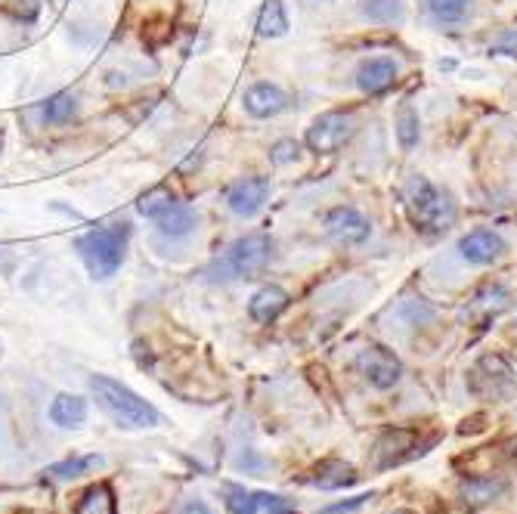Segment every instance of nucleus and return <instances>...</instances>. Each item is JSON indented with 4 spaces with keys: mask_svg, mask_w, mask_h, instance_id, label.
<instances>
[{
    "mask_svg": "<svg viewBox=\"0 0 517 514\" xmlns=\"http://www.w3.org/2000/svg\"><path fill=\"white\" fill-rule=\"evenodd\" d=\"M298 155H301V143L298 140H276L273 146H270V162L273 165H292V162H298Z\"/></svg>",
    "mask_w": 517,
    "mask_h": 514,
    "instance_id": "29",
    "label": "nucleus"
},
{
    "mask_svg": "<svg viewBox=\"0 0 517 514\" xmlns=\"http://www.w3.org/2000/svg\"><path fill=\"white\" fill-rule=\"evenodd\" d=\"M270 199V180L267 177H242L226 189V208L236 217H257Z\"/></svg>",
    "mask_w": 517,
    "mask_h": 514,
    "instance_id": "10",
    "label": "nucleus"
},
{
    "mask_svg": "<svg viewBox=\"0 0 517 514\" xmlns=\"http://www.w3.org/2000/svg\"><path fill=\"white\" fill-rule=\"evenodd\" d=\"M196 223H199L196 211H192L189 205L174 202L165 214H161V217L155 220V227H158L161 236H168V239H183V236H189L192 230H196Z\"/></svg>",
    "mask_w": 517,
    "mask_h": 514,
    "instance_id": "19",
    "label": "nucleus"
},
{
    "mask_svg": "<svg viewBox=\"0 0 517 514\" xmlns=\"http://www.w3.org/2000/svg\"><path fill=\"white\" fill-rule=\"evenodd\" d=\"M273 261V239L267 233H248L236 239L217 261V279H248Z\"/></svg>",
    "mask_w": 517,
    "mask_h": 514,
    "instance_id": "4",
    "label": "nucleus"
},
{
    "mask_svg": "<svg viewBox=\"0 0 517 514\" xmlns=\"http://www.w3.org/2000/svg\"><path fill=\"white\" fill-rule=\"evenodd\" d=\"M403 199L409 208V217L415 223V230H422L428 236L446 233L456 223V199L449 192L437 189L425 174H409L403 186Z\"/></svg>",
    "mask_w": 517,
    "mask_h": 514,
    "instance_id": "2",
    "label": "nucleus"
},
{
    "mask_svg": "<svg viewBox=\"0 0 517 514\" xmlns=\"http://www.w3.org/2000/svg\"><path fill=\"white\" fill-rule=\"evenodd\" d=\"M360 13L369 22H381V25H394V22H403L406 19L403 0H363Z\"/></svg>",
    "mask_w": 517,
    "mask_h": 514,
    "instance_id": "24",
    "label": "nucleus"
},
{
    "mask_svg": "<svg viewBox=\"0 0 517 514\" xmlns=\"http://www.w3.org/2000/svg\"><path fill=\"white\" fill-rule=\"evenodd\" d=\"M412 449H415V431H406V428L384 431L372 446V468H378V471L394 468L403 459L415 456Z\"/></svg>",
    "mask_w": 517,
    "mask_h": 514,
    "instance_id": "13",
    "label": "nucleus"
},
{
    "mask_svg": "<svg viewBox=\"0 0 517 514\" xmlns=\"http://www.w3.org/2000/svg\"><path fill=\"white\" fill-rule=\"evenodd\" d=\"M41 115L47 124H69L78 115V96L72 90H59V93L47 96L41 106Z\"/></svg>",
    "mask_w": 517,
    "mask_h": 514,
    "instance_id": "21",
    "label": "nucleus"
},
{
    "mask_svg": "<svg viewBox=\"0 0 517 514\" xmlns=\"http://www.w3.org/2000/svg\"><path fill=\"white\" fill-rule=\"evenodd\" d=\"M288 292L282 285H264V288H257V292L251 295L248 301V316L254 319V323H261V326H270L276 323V319L285 313L288 307Z\"/></svg>",
    "mask_w": 517,
    "mask_h": 514,
    "instance_id": "14",
    "label": "nucleus"
},
{
    "mask_svg": "<svg viewBox=\"0 0 517 514\" xmlns=\"http://www.w3.org/2000/svg\"><path fill=\"white\" fill-rule=\"evenodd\" d=\"M174 202H177V199H174V192H171L168 186H155V189L143 192V196L137 199V214H143V217H149V220H158Z\"/></svg>",
    "mask_w": 517,
    "mask_h": 514,
    "instance_id": "26",
    "label": "nucleus"
},
{
    "mask_svg": "<svg viewBox=\"0 0 517 514\" xmlns=\"http://www.w3.org/2000/svg\"><path fill=\"white\" fill-rule=\"evenodd\" d=\"M505 493H508V484L502 477H468V480H462V487H459V499L471 511L493 505Z\"/></svg>",
    "mask_w": 517,
    "mask_h": 514,
    "instance_id": "15",
    "label": "nucleus"
},
{
    "mask_svg": "<svg viewBox=\"0 0 517 514\" xmlns=\"http://www.w3.org/2000/svg\"><path fill=\"white\" fill-rule=\"evenodd\" d=\"M372 499V493H363V496H353V499H347V502H335V505H326L319 514H353L357 508H363L366 502Z\"/></svg>",
    "mask_w": 517,
    "mask_h": 514,
    "instance_id": "31",
    "label": "nucleus"
},
{
    "mask_svg": "<svg viewBox=\"0 0 517 514\" xmlns=\"http://www.w3.org/2000/svg\"><path fill=\"white\" fill-rule=\"evenodd\" d=\"M78 514H115V496L106 484H96L81 496Z\"/></svg>",
    "mask_w": 517,
    "mask_h": 514,
    "instance_id": "27",
    "label": "nucleus"
},
{
    "mask_svg": "<svg viewBox=\"0 0 517 514\" xmlns=\"http://www.w3.org/2000/svg\"><path fill=\"white\" fill-rule=\"evenodd\" d=\"M353 134V118L344 112H322L310 121L307 134H304V146L316 155H332L338 152Z\"/></svg>",
    "mask_w": 517,
    "mask_h": 514,
    "instance_id": "7",
    "label": "nucleus"
},
{
    "mask_svg": "<svg viewBox=\"0 0 517 514\" xmlns=\"http://www.w3.org/2000/svg\"><path fill=\"white\" fill-rule=\"evenodd\" d=\"M50 422L56 428H81L87 422V400L78 394H56L50 403Z\"/></svg>",
    "mask_w": 517,
    "mask_h": 514,
    "instance_id": "16",
    "label": "nucleus"
},
{
    "mask_svg": "<svg viewBox=\"0 0 517 514\" xmlns=\"http://www.w3.org/2000/svg\"><path fill=\"white\" fill-rule=\"evenodd\" d=\"M508 301H511L508 288H502L499 282H490V285H483L480 292L471 298L468 316H480V323H487V319L499 316V313L508 307Z\"/></svg>",
    "mask_w": 517,
    "mask_h": 514,
    "instance_id": "17",
    "label": "nucleus"
},
{
    "mask_svg": "<svg viewBox=\"0 0 517 514\" xmlns=\"http://www.w3.org/2000/svg\"><path fill=\"white\" fill-rule=\"evenodd\" d=\"M422 140V121H418V112L406 103L397 115V143L403 152H412Z\"/></svg>",
    "mask_w": 517,
    "mask_h": 514,
    "instance_id": "25",
    "label": "nucleus"
},
{
    "mask_svg": "<svg viewBox=\"0 0 517 514\" xmlns=\"http://www.w3.org/2000/svg\"><path fill=\"white\" fill-rule=\"evenodd\" d=\"M397 78H400V66H397V59H391V56H369L357 66V75H353L357 87L363 93H369V96L391 90L397 84Z\"/></svg>",
    "mask_w": 517,
    "mask_h": 514,
    "instance_id": "12",
    "label": "nucleus"
},
{
    "mask_svg": "<svg viewBox=\"0 0 517 514\" xmlns=\"http://www.w3.org/2000/svg\"><path fill=\"white\" fill-rule=\"evenodd\" d=\"M257 505H261V511H267V514H295L298 511V505L292 499L276 496V493H257Z\"/></svg>",
    "mask_w": 517,
    "mask_h": 514,
    "instance_id": "30",
    "label": "nucleus"
},
{
    "mask_svg": "<svg viewBox=\"0 0 517 514\" xmlns=\"http://www.w3.org/2000/svg\"><path fill=\"white\" fill-rule=\"evenodd\" d=\"M90 391H93L96 403H100V409L121 428L143 431V428H158L161 425L158 409L149 400H143L137 391L127 388V384L112 378V375H93Z\"/></svg>",
    "mask_w": 517,
    "mask_h": 514,
    "instance_id": "1",
    "label": "nucleus"
},
{
    "mask_svg": "<svg viewBox=\"0 0 517 514\" xmlns=\"http://www.w3.org/2000/svg\"><path fill=\"white\" fill-rule=\"evenodd\" d=\"M357 372L366 378L369 388L375 391H391L403 378V363L400 357L384 344H369L357 353Z\"/></svg>",
    "mask_w": 517,
    "mask_h": 514,
    "instance_id": "6",
    "label": "nucleus"
},
{
    "mask_svg": "<svg viewBox=\"0 0 517 514\" xmlns=\"http://www.w3.org/2000/svg\"><path fill=\"white\" fill-rule=\"evenodd\" d=\"M514 384H517L514 381V369L508 366L505 357H499V353H487V357H480L474 363V369L468 372V388L480 400L499 403V400L511 397Z\"/></svg>",
    "mask_w": 517,
    "mask_h": 514,
    "instance_id": "5",
    "label": "nucleus"
},
{
    "mask_svg": "<svg viewBox=\"0 0 517 514\" xmlns=\"http://www.w3.org/2000/svg\"><path fill=\"white\" fill-rule=\"evenodd\" d=\"M428 16L440 25H459L468 19L471 0H425Z\"/></svg>",
    "mask_w": 517,
    "mask_h": 514,
    "instance_id": "22",
    "label": "nucleus"
},
{
    "mask_svg": "<svg viewBox=\"0 0 517 514\" xmlns=\"http://www.w3.org/2000/svg\"><path fill=\"white\" fill-rule=\"evenodd\" d=\"M493 53H499V56H511V59H517V28H511V31H505V35L493 44Z\"/></svg>",
    "mask_w": 517,
    "mask_h": 514,
    "instance_id": "32",
    "label": "nucleus"
},
{
    "mask_svg": "<svg viewBox=\"0 0 517 514\" xmlns=\"http://www.w3.org/2000/svg\"><path fill=\"white\" fill-rule=\"evenodd\" d=\"M310 484H316L319 490H344L350 484H357V471L353 465L341 462V459H329V462H319Z\"/></svg>",
    "mask_w": 517,
    "mask_h": 514,
    "instance_id": "18",
    "label": "nucleus"
},
{
    "mask_svg": "<svg viewBox=\"0 0 517 514\" xmlns=\"http://www.w3.org/2000/svg\"><path fill=\"white\" fill-rule=\"evenodd\" d=\"M242 106L251 118L257 121H267V118H276L279 112L288 109V93L273 84V81H257L245 90L242 96Z\"/></svg>",
    "mask_w": 517,
    "mask_h": 514,
    "instance_id": "11",
    "label": "nucleus"
},
{
    "mask_svg": "<svg viewBox=\"0 0 517 514\" xmlns=\"http://www.w3.org/2000/svg\"><path fill=\"white\" fill-rule=\"evenodd\" d=\"M127 236H131L127 223H112V227H100V230H90V233L78 236L75 248H78L81 261L93 279H112L121 270L124 251H127Z\"/></svg>",
    "mask_w": 517,
    "mask_h": 514,
    "instance_id": "3",
    "label": "nucleus"
},
{
    "mask_svg": "<svg viewBox=\"0 0 517 514\" xmlns=\"http://www.w3.org/2000/svg\"><path fill=\"white\" fill-rule=\"evenodd\" d=\"M100 465H103V456H96V453L93 456H72V459H62V462L50 465L44 474L53 477V480H75V477L100 468Z\"/></svg>",
    "mask_w": 517,
    "mask_h": 514,
    "instance_id": "23",
    "label": "nucleus"
},
{
    "mask_svg": "<svg viewBox=\"0 0 517 514\" xmlns=\"http://www.w3.org/2000/svg\"><path fill=\"white\" fill-rule=\"evenodd\" d=\"M391 514H415L412 508H397V511H391Z\"/></svg>",
    "mask_w": 517,
    "mask_h": 514,
    "instance_id": "34",
    "label": "nucleus"
},
{
    "mask_svg": "<svg viewBox=\"0 0 517 514\" xmlns=\"http://www.w3.org/2000/svg\"><path fill=\"white\" fill-rule=\"evenodd\" d=\"M322 223H326V233L341 245H363L372 236L369 217L353 205H335L332 211H326V220Z\"/></svg>",
    "mask_w": 517,
    "mask_h": 514,
    "instance_id": "9",
    "label": "nucleus"
},
{
    "mask_svg": "<svg viewBox=\"0 0 517 514\" xmlns=\"http://www.w3.org/2000/svg\"><path fill=\"white\" fill-rule=\"evenodd\" d=\"M223 496H226V508H230L233 514H257L261 511V505H257V493H251L239 484H226Z\"/></svg>",
    "mask_w": 517,
    "mask_h": 514,
    "instance_id": "28",
    "label": "nucleus"
},
{
    "mask_svg": "<svg viewBox=\"0 0 517 514\" xmlns=\"http://www.w3.org/2000/svg\"><path fill=\"white\" fill-rule=\"evenodd\" d=\"M177 514H214V511H211L208 502H202V499H189Z\"/></svg>",
    "mask_w": 517,
    "mask_h": 514,
    "instance_id": "33",
    "label": "nucleus"
},
{
    "mask_svg": "<svg viewBox=\"0 0 517 514\" xmlns=\"http://www.w3.org/2000/svg\"><path fill=\"white\" fill-rule=\"evenodd\" d=\"M288 28H292V22H288L285 4H282V0H267V4L261 7V13H257V35L273 41V38L288 35Z\"/></svg>",
    "mask_w": 517,
    "mask_h": 514,
    "instance_id": "20",
    "label": "nucleus"
},
{
    "mask_svg": "<svg viewBox=\"0 0 517 514\" xmlns=\"http://www.w3.org/2000/svg\"><path fill=\"white\" fill-rule=\"evenodd\" d=\"M459 257L471 267H490V264H499L502 257L508 254V242L502 233L496 230H487V227H477L471 233H465L459 239Z\"/></svg>",
    "mask_w": 517,
    "mask_h": 514,
    "instance_id": "8",
    "label": "nucleus"
}]
</instances>
